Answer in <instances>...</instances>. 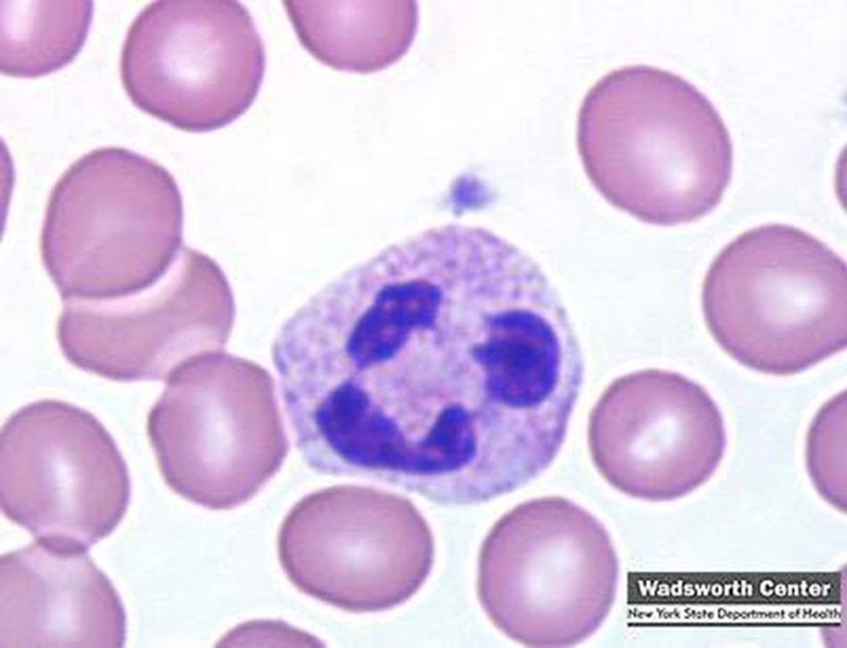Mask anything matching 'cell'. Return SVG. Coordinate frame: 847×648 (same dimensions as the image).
<instances>
[{
    "label": "cell",
    "mask_w": 847,
    "mask_h": 648,
    "mask_svg": "<svg viewBox=\"0 0 847 648\" xmlns=\"http://www.w3.org/2000/svg\"><path fill=\"white\" fill-rule=\"evenodd\" d=\"M577 144L604 199L650 225L708 215L732 177L731 137L718 110L681 76L649 65L595 83L580 107Z\"/></svg>",
    "instance_id": "obj_1"
},
{
    "label": "cell",
    "mask_w": 847,
    "mask_h": 648,
    "mask_svg": "<svg viewBox=\"0 0 847 648\" xmlns=\"http://www.w3.org/2000/svg\"><path fill=\"white\" fill-rule=\"evenodd\" d=\"M184 206L173 176L152 159L101 147L73 162L52 189L40 250L66 301H109L161 280L183 246Z\"/></svg>",
    "instance_id": "obj_2"
},
{
    "label": "cell",
    "mask_w": 847,
    "mask_h": 648,
    "mask_svg": "<svg viewBox=\"0 0 847 648\" xmlns=\"http://www.w3.org/2000/svg\"><path fill=\"white\" fill-rule=\"evenodd\" d=\"M702 307L732 358L762 373L796 374L846 348V262L795 226H756L715 257Z\"/></svg>",
    "instance_id": "obj_3"
},
{
    "label": "cell",
    "mask_w": 847,
    "mask_h": 648,
    "mask_svg": "<svg viewBox=\"0 0 847 648\" xmlns=\"http://www.w3.org/2000/svg\"><path fill=\"white\" fill-rule=\"evenodd\" d=\"M618 580L604 526L556 496L506 513L478 557L481 608L504 635L529 647H570L590 637L612 610Z\"/></svg>",
    "instance_id": "obj_4"
},
{
    "label": "cell",
    "mask_w": 847,
    "mask_h": 648,
    "mask_svg": "<svg viewBox=\"0 0 847 648\" xmlns=\"http://www.w3.org/2000/svg\"><path fill=\"white\" fill-rule=\"evenodd\" d=\"M165 381L147 433L166 484L210 510L251 500L289 450L272 376L218 349L187 358Z\"/></svg>",
    "instance_id": "obj_5"
},
{
    "label": "cell",
    "mask_w": 847,
    "mask_h": 648,
    "mask_svg": "<svg viewBox=\"0 0 847 648\" xmlns=\"http://www.w3.org/2000/svg\"><path fill=\"white\" fill-rule=\"evenodd\" d=\"M434 554L431 529L411 501L362 486L303 496L278 534L279 561L293 586L355 613L410 599L429 577Z\"/></svg>",
    "instance_id": "obj_6"
},
{
    "label": "cell",
    "mask_w": 847,
    "mask_h": 648,
    "mask_svg": "<svg viewBox=\"0 0 847 648\" xmlns=\"http://www.w3.org/2000/svg\"><path fill=\"white\" fill-rule=\"evenodd\" d=\"M266 70L248 9L232 0H160L127 31L119 70L141 111L194 133L224 127L255 101Z\"/></svg>",
    "instance_id": "obj_7"
},
{
    "label": "cell",
    "mask_w": 847,
    "mask_h": 648,
    "mask_svg": "<svg viewBox=\"0 0 847 648\" xmlns=\"http://www.w3.org/2000/svg\"><path fill=\"white\" fill-rule=\"evenodd\" d=\"M130 496L128 470L117 444L84 408L37 400L4 423L1 510L36 541L86 551L118 527Z\"/></svg>",
    "instance_id": "obj_8"
},
{
    "label": "cell",
    "mask_w": 847,
    "mask_h": 648,
    "mask_svg": "<svg viewBox=\"0 0 847 648\" xmlns=\"http://www.w3.org/2000/svg\"><path fill=\"white\" fill-rule=\"evenodd\" d=\"M234 312L219 265L184 247L169 272L139 293L63 302L57 339L64 357L84 371L116 381L166 380L187 358L221 349Z\"/></svg>",
    "instance_id": "obj_9"
},
{
    "label": "cell",
    "mask_w": 847,
    "mask_h": 648,
    "mask_svg": "<svg viewBox=\"0 0 847 648\" xmlns=\"http://www.w3.org/2000/svg\"><path fill=\"white\" fill-rule=\"evenodd\" d=\"M587 437L607 483L651 501L678 497L703 482L727 445L722 414L708 391L662 369L613 380L591 409Z\"/></svg>",
    "instance_id": "obj_10"
},
{
    "label": "cell",
    "mask_w": 847,
    "mask_h": 648,
    "mask_svg": "<svg viewBox=\"0 0 847 648\" xmlns=\"http://www.w3.org/2000/svg\"><path fill=\"white\" fill-rule=\"evenodd\" d=\"M0 645L119 648L123 603L86 551L36 541L0 560Z\"/></svg>",
    "instance_id": "obj_11"
},
{
    "label": "cell",
    "mask_w": 847,
    "mask_h": 648,
    "mask_svg": "<svg viewBox=\"0 0 847 648\" xmlns=\"http://www.w3.org/2000/svg\"><path fill=\"white\" fill-rule=\"evenodd\" d=\"M301 45L337 70L371 73L399 61L418 27L412 0L283 2Z\"/></svg>",
    "instance_id": "obj_12"
},
{
    "label": "cell",
    "mask_w": 847,
    "mask_h": 648,
    "mask_svg": "<svg viewBox=\"0 0 847 648\" xmlns=\"http://www.w3.org/2000/svg\"><path fill=\"white\" fill-rule=\"evenodd\" d=\"M1 73L37 78L70 63L91 27L92 1H1Z\"/></svg>",
    "instance_id": "obj_13"
}]
</instances>
